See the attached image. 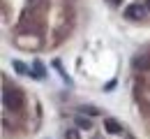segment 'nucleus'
<instances>
[{
  "instance_id": "f257e3e1",
  "label": "nucleus",
  "mask_w": 150,
  "mask_h": 139,
  "mask_svg": "<svg viewBox=\"0 0 150 139\" xmlns=\"http://www.w3.org/2000/svg\"><path fill=\"white\" fill-rule=\"evenodd\" d=\"M2 104L7 109H14V111H19L21 107L25 104V98H23L19 86H5L2 88Z\"/></svg>"
},
{
  "instance_id": "f03ea898",
  "label": "nucleus",
  "mask_w": 150,
  "mask_h": 139,
  "mask_svg": "<svg viewBox=\"0 0 150 139\" xmlns=\"http://www.w3.org/2000/svg\"><path fill=\"white\" fill-rule=\"evenodd\" d=\"M125 16L129 21H141L146 16V5H139V2H134V5H127L125 7Z\"/></svg>"
},
{
  "instance_id": "7ed1b4c3",
  "label": "nucleus",
  "mask_w": 150,
  "mask_h": 139,
  "mask_svg": "<svg viewBox=\"0 0 150 139\" xmlns=\"http://www.w3.org/2000/svg\"><path fill=\"white\" fill-rule=\"evenodd\" d=\"M104 128H106V132H111V135H118L122 128H120V123L115 118H104Z\"/></svg>"
},
{
  "instance_id": "20e7f679",
  "label": "nucleus",
  "mask_w": 150,
  "mask_h": 139,
  "mask_svg": "<svg viewBox=\"0 0 150 139\" xmlns=\"http://www.w3.org/2000/svg\"><path fill=\"white\" fill-rule=\"evenodd\" d=\"M12 67H14L19 74H28V65H25V63H21V60H12Z\"/></svg>"
},
{
  "instance_id": "39448f33",
  "label": "nucleus",
  "mask_w": 150,
  "mask_h": 139,
  "mask_svg": "<svg viewBox=\"0 0 150 139\" xmlns=\"http://www.w3.org/2000/svg\"><path fill=\"white\" fill-rule=\"evenodd\" d=\"M76 128H81V130H88V128H90V125H93V123H90V118H83V116H76Z\"/></svg>"
},
{
  "instance_id": "423d86ee",
  "label": "nucleus",
  "mask_w": 150,
  "mask_h": 139,
  "mask_svg": "<svg viewBox=\"0 0 150 139\" xmlns=\"http://www.w3.org/2000/svg\"><path fill=\"white\" fill-rule=\"evenodd\" d=\"M65 139H81V135H79V130L69 128V130H65Z\"/></svg>"
},
{
  "instance_id": "0eeeda50",
  "label": "nucleus",
  "mask_w": 150,
  "mask_h": 139,
  "mask_svg": "<svg viewBox=\"0 0 150 139\" xmlns=\"http://www.w3.org/2000/svg\"><path fill=\"white\" fill-rule=\"evenodd\" d=\"M33 67H35V77L42 79V77H44V65H42L39 60H35V65H33Z\"/></svg>"
},
{
  "instance_id": "6e6552de",
  "label": "nucleus",
  "mask_w": 150,
  "mask_h": 139,
  "mask_svg": "<svg viewBox=\"0 0 150 139\" xmlns=\"http://www.w3.org/2000/svg\"><path fill=\"white\" fill-rule=\"evenodd\" d=\"M136 67H150V58H134Z\"/></svg>"
},
{
  "instance_id": "1a4fd4ad",
  "label": "nucleus",
  "mask_w": 150,
  "mask_h": 139,
  "mask_svg": "<svg viewBox=\"0 0 150 139\" xmlns=\"http://www.w3.org/2000/svg\"><path fill=\"white\" fill-rule=\"evenodd\" d=\"M83 111H88V114H90V116H97V114H99V111H97V109H95V107H83Z\"/></svg>"
},
{
  "instance_id": "9d476101",
  "label": "nucleus",
  "mask_w": 150,
  "mask_h": 139,
  "mask_svg": "<svg viewBox=\"0 0 150 139\" xmlns=\"http://www.w3.org/2000/svg\"><path fill=\"white\" fill-rule=\"evenodd\" d=\"M113 88H115V81H109V83H106V86H104V91H106V93H111Z\"/></svg>"
},
{
  "instance_id": "9b49d317",
  "label": "nucleus",
  "mask_w": 150,
  "mask_h": 139,
  "mask_svg": "<svg viewBox=\"0 0 150 139\" xmlns=\"http://www.w3.org/2000/svg\"><path fill=\"white\" fill-rule=\"evenodd\" d=\"M146 9H148V12H150V0H146Z\"/></svg>"
},
{
  "instance_id": "f8f14e48",
  "label": "nucleus",
  "mask_w": 150,
  "mask_h": 139,
  "mask_svg": "<svg viewBox=\"0 0 150 139\" xmlns=\"http://www.w3.org/2000/svg\"><path fill=\"white\" fill-rule=\"evenodd\" d=\"M111 5H120V0H111Z\"/></svg>"
}]
</instances>
